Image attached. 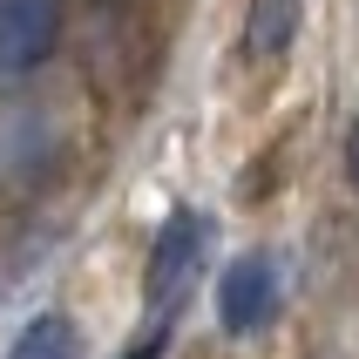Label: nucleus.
Instances as JSON below:
<instances>
[{
	"instance_id": "obj_4",
	"label": "nucleus",
	"mask_w": 359,
	"mask_h": 359,
	"mask_svg": "<svg viewBox=\"0 0 359 359\" xmlns=\"http://www.w3.org/2000/svg\"><path fill=\"white\" fill-rule=\"evenodd\" d=\"M299 14H305V0H251V14H244V55L278 61L299 41Z\"/></svg>"
},
{
	"instance_id": "obj_7",
	"label": "nucleus",
	"mask_w": 359,
	"mask_h": 359,
	"mask_svg": "<svg viewBox=\"0 0 359 359\" xmlns=\"http://www.w3.org/2000/svg\"><path fill=\"white\" fill-rule=\"evenodd\" d=\"M346 170H353V190H359V122H353V136H346Z\"/></svg>"
},
{
	"instance_id": "obj_3",
	"label": "nucleus",
	"mask_w": 359,
	"mask_h": 359,
	"mask_svg": "<svg viewBox=\"0 0 359 359\" xmlns=\"http://www.w3.org/2000/svg\"><path fill=\"white\" fill-rule=\"evenodd\" d=\"M61 7L55 0H0V75H27L55 55Z\"/></svg>"
},
{
	"instance_id": "obj_1",
	"label": "nucleus",
	"mask_w": 359,
	"mask_h": 359,
	"mask_svg": "<svg viewBox=\"0 0 359 359\" xmlns=\"http://www.w3.org/2000/svg\"><path fill=\"white\" fill-rule=\"evenodd\" d=\"M203 244H210V224L197 217V210H170L156 231V244H149V264H142V299H149V312H177L183 299H190V285H197L203 271Z\"/></svg>"
},
{
	"instance_id": "obj_2",
	"label": "nucleus",
	"mask_w": 359,
	"mask_h": 359,
	"mask_svg": "<svg viewBox=\"0 0 359 359\" xmlns=\"http://www.w3.org/2000/svg\"><path fill=\"white\" fill-rule=\"evenodd\" d=\"M271 312H278V264L264 258V251L231 258L224 278H217V325L231 339H244V332L271 325Z\"/></svg>"
},
{
	"instance_id": "obj_5",
	"label": "nucleus",
	"mask_w": 359,
	"mask_h": 359,
	"mask_svg": "<svg viewBox=\"0 0 359 359\" xmlns=\"http://www.w3.org/2000/svg\"><path fill=\"white\" fill-rule=\"evenodd\" d=\"M81 339H75V319L68 312H41V319L20 325V339L7 346V359H75Z\"/></svg>"
},
{
	"instance_id": "obj_6",
	"label": "nucleus",
	"mask_w": 359,
	"mask_h": 359,
	"mask_svg": "<svg viewBox=\"0 0 359 359\" xmlns=\"http://www.w3.org/2000/svg\"><path fill=\"white\" fill-rule=\"evenodd\" d=\"M163 353H170V319H163L156 332H142V339L129 346V353H122V359H163Z\"/></svg>"
}]
</instances>
